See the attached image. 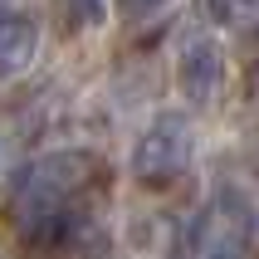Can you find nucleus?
Instances as JSON below:
<instances>
[{"mask_svg":"<svg viewBox=\"0 0 259 259\" xmlns=\"http://www.w3.org/2000/svg\"><path fill=\"white\" fill-rule=\"evenodd\" d=\"M103 186H108V161L88 147H64V152H44L39 161H29L10 191V225L20 245L59 254L69 230L103 196Z\"/></svg>","mask_w":259,"mask_h":259,"instance_id":"nucleus-1","label":"nucleus"},{"mask_svg":"<svg viewBox=\"0 0 259 259\" xmlns=\"http://www.w3.org/2000/svg\"><path fill=\"white\" fill-rule=\"evenodd\" d=\"M191 157H196V127L186 113H157L147 122V132L132 147V176L147 191H166L186 176Z\"/></svg>","mask_w":259,"mask_h":259,"instance_id":"nucleus-2","label":"nucleus"},{"mask_svg":"<svg viewBox=\"0 0 259 259\" xmlns=\"http://www.w3.org/2000/svg\"><path fill=\"white\" fill-rule=\"evenodd\" d=\"M220 78H225V54H220V44L210 39V34H201V29L186 34L181 49H176V88H181L196 108H205V103H215Z\"/></svg>","mask_w":259,"mask_h":259,"instance_id":"nucleus-3","label":"nucleus"},{"mask_svg":"<svg viewBox=\"0 0 259 259\" xmlns=\"http://www.w3.org/2000/svg\"><path fill=\"white\" fill-rule=\"evenodd\" d=\"M39 49V25L20 10H0V78H20L34 64Z\"/></svg>","mask_w":259,"mask_h":259,"instance_id":"nucleus-4","label":"nucleus"},{"mask_svg":"<svg viewBox=\"0 0 259 259\" xmlns=\"http://www.w3.org/2000/svg\"><path fill=\"white\" fill-rule=\"evenodd\" d=\"M64 29H93L108 20V0H54Z\"/></svg>","mask_w":259,"mask_h":259,"instance_id":"nucleus-5","label":"nucleus"},{"mask_svg":"<svg viewBox=\"0 0 259 259\" xmlns=\"http://www.w3.org/2000/svg\"><path fill=\"white\" fill-rule=\"evenodd\" d=\"M210 10H215L220 25H230V29H254L259 25V0H210Z\"/></svg>","mask_w":259,"mask_h":259,"instance_id":"nucleus-6","label":"nucleus"},{"mask_svg":"<svg viewBox=\"0 0 259 259\" xmlns=\"http://www.w3.org/2000/svg\"><path fill=\"white\" fill-rule=\"evenodd\" d=\"M161 5H166V0H117V15H122V20H152Z\"/></svg>","mask_w":259,"mask_h":259,"instance_id":"nucleus-7","label":"nucleus"},{"mask_svg":"<svg viewBox=\"0 0 259 259\" xmlns=\"http://www.w3.org/2000/svg\"><path fill=\"white\" fill-rule=\"evenodd\" d=\"M245 98L259 103V49L249 54V64H245Z\"/></svg>","mask_w":259,"mask_h":259,"instance_id":"nucleus-8","label":"nucleus"}]
</instances>
